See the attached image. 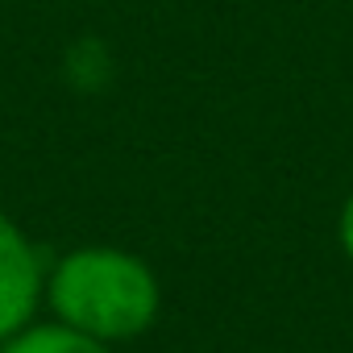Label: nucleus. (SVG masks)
<instances>
[{
  "label": "nucleus",
  "mask_w": 353,
  "mask_h": 353,
  "mask_svg": "<svg viewBox=\"0 0 353 353\" xmlns=\"http://www.w3.org/2000/svg\"><path fill=\"white\" fill-rule=\"evenodd\" d=\"M54 320L117 345L141 336L162 307L158 274L145 258L117 245H79L46 270L42 287Z\"/></svg>",
  "instance_id": "1"
},
{
  "label": "nucleus",
  "mask_w": 353,
  "mask_h": 353,
  "mask_svg": "<svg viewBox=\"0 0 353 353\" xmlns=\"http://www.w3.org/2000/svg\"><path fill=\"white\" fill-rule=\"evenodd\" d=\"M42 287H46L42 254L9 212H0V345L34 320Z\"/></svg>",
  "instance_id": "2"
},
{
  "label": "nucleus",
  "mask_w": 353,
  "mask_h": 353,
  "mask_svg": "<svg viewBox=\"0 0 353 353\" xmlns=\"http://www.w3.org/2000/svg\"><path fill=\"white\" fill-rule=\"evenodd\" d=\"M0 353H112V345L63 324V320H30L21 332H13L5 345H0Z\"/></svg>",
  "instance_id": "3"
},
{
  "label": "nucleus",
  "mask_w": 353,
  "mask_h": 353,
  "mask_svg": "<svg viewBox=\"0 0 353 353\" xmlns=\"http://www.w3.org/2000/svg\"><path fill=\"white\" fill-rule=\"evenodd\" d=\"M336 237H341L345 258L353 262V192H349V200L341 204V216H336Z\"/></svg>",
  "instance_id": "4"
}]
</instances>
